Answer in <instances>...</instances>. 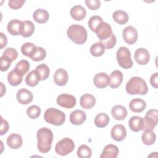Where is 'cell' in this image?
I'll list each match as a JSON object with an SVG mask.
<instances>
[{
  "instance_id": "13",
  "label": "cell",
  "mask_w": 158,
  "mask_h": 158,
  "mask_svg": "<svg viewBox=\"0 0 158 158\" xmlns=\"http://www.w3.org/2000/svg\"><path fill=\"white\" fill-rule=\"evenodd\" d=\"M17 101L22 104L27 105L31 102L33 99V95L32 93L25 88L20 89L16 94Z\"/></svg>"
},
{
  "instance_id": "21",
  "label": "cell",
  "mask_w": 158,
  "mask_h": 158,
  "mask_svg": "<svg viewBox=\"0 0 158 158\" xmlns=\"http://www.w3.org/2000/svg\"><path fill=\"white\" fill-rule=\"evenodd\" d=\"M128 125L131 130L138 132L144 128V118L139 116L131 117L129 120Z\"/></svg>"
},
{
  "instance_id": "36",
  "label": "cell",
  "mask_w": 158,
  "mask_h": 158,
  "mask_svg": "<svg viewBox=\"0 0 158 158\" xmlns=\"http://www.w3.org/2000/svg\"><path fill=\"white\" fill-rule=\"evenodd\" d=\"M40 81V80L35 70L31 71L28 74H27V75L25 77L26 84L31 87L36 86Z\"/></svg>"
},
{
  "instance_id": "23",
  "label": "cell",
  "mask_w": 158,
  "mask_h": 158,
  "mask_svg": "<svg viewBox=\"0 0 158 158\" xmlns=\"http://www.w3.org/2000/svg\"><path fill=\"white\" fill-rule=\"evenodd\" d=\"M111 114L115 120H123L127 115V110L122 105H116L112 108Z\"/></svg>"
},
{
  "instance_id": "6",
  "label": "cell",
  "mask_w": 158,
  "mask_h": 158,
  "mask_svg": "<svg viewBox=\"0 0 158 158\" xmlns=\"http://www.w3.org/2000/svg\"><path fill=\"white\" fill-rule=\"evenodd\" d=\"M75 148V144L72 139L64 138L59 141L55 146L56 152L60 156H66L71 153Z\"/></svg>"
},
{
  "instance_id": "45",
  "label": "cell",
  "mask_w": 158,
  "mask_h": 158,
  "mask_svg": "<svg viewBox=\"0 0 158 158\" xmlns=\"http://www.w3.org/2000/svg\"><path fill=\"white\" fill-rule=\"evenodd\" d=\"M25 1L24 0H10L8 2L9 6L12 9H18L21 8Z\"/></svg>"
},
{
  "instance_id": "2",
  "label": "cell",
  "mask_w": 158,
  "mask_h": 158,
  "mask_svg": "<svg viewBox=\"0 0 158 158\" xmlns=\"http://www.w3.org/2000/svg\"><path fill=\"white\" fill-rule=\"evenodd\" d=\"M125 89L130 95H144L148 91V87L143 78L139 77H133L127 83Z\"/></svg>"
},
{
  "instance_id": "26",
  "label": "cell",
  "mask_w": 158,
  "mask_h": 158,
  "mask_svg": "<svg viewBox=\"0 0 158 158\" xmlns=\"http://www.w3.org/2000/svg\"><path fill=\"white\" fill-rule=\"evenodd\" d=\"M49 15L47 10L43 9H36L33 14V18L35 22L39 23H44L49 20Z\"/></svg>"
},
{
  "instance_id": "37",
  "label": "cell",
  "mask_w": 158,
  "mask_h": 158,
  "mask_svg": "<svg viewBox=\"0 0 158 158\" xmlns=\"http://www.w3.org/2000/svg\"><path fill=\"white\" fill-rule=\"evenodd\" d=\"M77 154L80 158H89L92 155V151L89 146L81 144L78 147Z\"/></svg>"
},
{
  "instance_id": "44",
  "label": "cell",
  "mask_w": 158,
  "mask_h": 158,
  "mask_svg": "<svg viewBox=\"0 0 158 158\" xmlns=\"http://www.w3.org/2000/svg\"><path fill=\"white\" fill-rule=\"evenodd\" d=\"M86 6L91 10H96L100 7L101 2L98 0H86Z\"/></svg>"
},
{
  "instance_id": "10",
  "label": "cell",
  "mask_w": 158,
  "mask_h": 158,
  "mask_svg": "<svg viewBox=\"0 0 158 158\" xmlns=\"http://www.w3.org/2000/svg\"><path fill=\"white\" fill-rule=\"evenodd\" d=\"M95 33L100 41L108 38L113 33L111 26L105 22H102L98 27Z\"/></svg>"
},
{
  "instance_id": "35",
  "label": "cell",
  "mask_w": 158,
  "mask_h": 158,
  "mask_svg": "<svg viewBox=\"0 0 158 158\" xmlns=\"http://www.w3.org/2000/svg\"><path fill=\"white\" fill-rule=\"evenodd\" d=\"M46 56V50L41 47H37L34 50L33 54H31L30 58L31 60L35 62H38L43 60Z\"/></svg>"
},
{
  "instance_id": "17",
  "label": "cell",
  "mask_w": 158,
  "mask_h": 158,
  "mask_svg": "<svg viewBox=\"0 0 158 158\" xmlns=\"http://www.w3.org/2000/svg\"><path fill=\"white\" fill-rule=\"evenodd\" d=\"M123 76L122 72L118 70H114L109 76V84L110 88H117L120 86L123 81Z\"/></svg>"
},
{
  "instance_id": "34",
  "label": "cell",
  "mask_w": 158,
  "mask_h": 158,
  "mask_svg": "<svg viewBox=\"0 0 158 158\" xmlns=\"http://www.w3.org/2000/svg\"><path fill=\"white\" fill-rule=\"evenodd\" d=\"M104 46L100 42H97L92 44L90 48V53L94 57L101 56L105 52Z\"/></svg>"
},
{
  "instance_id": "49",
  "label": "cell",
  "mask_w": 158,
  "mask_h": 158,
  "mask_svg": "<svg viewBox=\"0 0 158 158\" xmlns=\"http://www.w3.org/2000/svg\"><path fill=\"white\" fill-rule=\"evenodd\" d=\"M1 97H2V96L5 94L4 92L3 91V90L4 91H6V87L4 86V85H3V83L2 82H1Z\"/></svg>"
},
{
  "instance_id": "27",
  "label": "cell",
  "mask_w": 158,
  "mask_h": 158,
  "mask_svg": "<svg viewBox=\"0 0 158 158\" xmlns=\"http://www.w3.org/2000/svg\"><path fill=\"white\" fill-rule=\"evenodd\" d=\"M35 31V25L30 20H25L22 22V28L21 36L24 38L31 36Z\"/></svg>"
},
{
  "instance_id": "46",
  "label": "cell",
  "mask_w": 158,
  "mask_h": 158,
  "mask_svg": "<svg viewBox=\"0 0 158 158\" xmlns=\"http://www.w3.org/2000/svg\"><path fill=\"white\" fill-rule=\"evenodd\" d=\"M1 130H0V135H3L4 134L6 133L9 130V123L8 122L3 119V118L1 117Z\"/></svg>"
},
{
  "instance_id": "43",
  "label": "cell",
  "mask_w": 158,
  "mask_h": 158,
  "mask_svg": "<svg viewBox=\"0 0 158 158\" xmlns=\"http://www.w3.org/2000/svg\"><path fill=\"white\" fill-rule=\"evenodd\" d=\"M1 71L4 72L9 69V68L10 66L12 61L6 56L2 55L1 58Z\"/></svg>"
},
{
  "instance_id": "39",
  "label": "cell",
  "mask_w": 158,
  "mask_h": 158,
  "mask_svg": "<svg viewBox=\"0 0 158 158\" xmlns=\"http://www.w3.org/2000/svg\"><path fill=\"white\" fill-rule=\"evenodd\" d=\"M36 46L32 43H25L21 47V51L23 55L30 57Z\"/></svg>"
},
{
  "instance_id": "11",
  "label": "cell",
  "mask_w": 158,
  "mask_h": 158,
  "mask_svg": "<svg viewBox=\"0 0 158 158\" xmlns=\"http://www.w3.org/2000/svg\"><path fill=\"white\" fill-rule=\"evenodd\" d=\"M110 135L114 140L116 141H121L125 138L127 136V130L123 125L117 124L112 128Z\"/></svg>"
},
{
  "instance_id": "9",
  "label": "cell",
  "mask_w": 158,
  "mask_h": 158,
  "mask_svg": "<svg viewBox=\"0 0 158 158\" xmlns=\"http://www.w3.org/2000/svg\"><path fill=\"white\" fill-rule=\"evenodd\" d=\"M123 40L128 44H133L138 39V32L136 28L132 26L125 27L122 31Z\"/></svg>"
},
{
  "instance_id": "12",
  "label": "cell",
  "mask_w": 158,
  "mask_h": 158,
  "mask_svg": "<svg viewBox=\"0 0 158 158\" xmlns=\"http://www.w3.org/2000/svg\"><path fill=\"white\" fill-rule=\"evenodd\" d=\"M134 58L139 65H143L149 62L150 54L147 49L144 48H138L135 52Z\"/></svg>"
},
{
  "instance_id": "7",
  "label": "cell",
  "mask_w": 158,
  "mask_h": 158,
  "mask_svg": "<svg viewBox=\"0 0 158 158\" xmlns=\"http://www.w3.org/2000/svg\"><path fill=\"white\" fill-rule=\"evenodd\" d=\"M157 119V110H149L144 118V128L143 130H153L158 123Z\"/></svg>"
},
{
  "instance_id": "18",
  "label": "cell",
  "mask_w": 158,
  "mask_h": 158,
  "mask_svg": "<svg viewBox=\"0 0 158 158\" xmlns=\"http://www.w3.org/2000/svg\"><path fill=\"white\" fill-rule=\"evenodd\" d=\"M93 83L98 88H106L109 84V77L106 73H98L94 77Z\"/></svg>"
},
{
  "instance_id": "15",
  "label": "cell",
  "mask_w": 158,
  "mask_h": 158,
  "mask_svg": "<svg viewBox=\"0 0 158 158\" xmlns=\"http://www.w3.org/2000/svg\"><path fill=\"white\" fill-rule=\"evenodd\" d=\"M53 79L57 85L64 86L68 81V73L64 69H58L54 73Z\"/></svg>"
},
{
  "instance_id": "28",
  "label": "cell",
  "mask_w": 158,
  "mask_h": 158,
  "mask_svg": "<svg viewBox=\"0 0 158 158\" xmlns=\"http://www.w3.org/2000/svg\"><path fill=\"white\" fill-rule=\"evenodd\" d=\"M35 71L36 72L40 81L46 80L50 73V70L48 66L45 64H42L38 65Z\"/></svg>"
},
{
  "instance_id": "8",
  "label": "cell",
  "mask_w": 158,
  "mask_h": 158,
  "mask_svg": "<svg viewBox=\"0 0 158 158\" xmlns=\"http://www.w3.org/2000/svg\"><path fill=\"white\" fill-rule=\"evenodd\" d=\"M57 104L64 108L71 109L75 106L77 101L74 96L69 94H61L57 98Z\"/></svg>"
},
{
  "instance_id": "25",
  "label": "cell",
  "mask_w": 158,
  "mask_h": 158,
  "mask_svg": "<svg viewBox=\"0 0 158 158\" xmlns=\"http://www.w3.org/2000/svg\"><path fill=\"white\" fill-rule=\"evenodd\" d=\"M129 107L132 112L139 113L145 109L146 107V103L143 99L140 98H135L131 100L130 102Z\"/></svg>"
},
{
  "instance_id": "5",
  "label": "cell",
  "mask_w": 158,
  "mask_h": 158,
  "mask_svg": "<svg viewBox=\"0 0 158 158\" xmlns=\"http://www.w3.org/2000/svg\"><path fill=\"white\" fill-rule=\"evenodd\" d=\"M116 57L118 65L123 69H128L133 66L131 53L127 48L125 46L120 47L117 51Z\"/></svg>"
},
{
  "instance_id": "32",
  "label": "cell",
  "mask_w": 158,
  "mask_h": 158,
  "mask_svg": "<svg viewBox=\"0 0 158 158\" xmlns=\"http://www.w3.org/2000/svg\"><path fill=\"white\" fill-rule=\"evenodd\" d=\"M109 122V116L105 113L97 114L94 118V124L97 127L104 128L107 125Z\"/></svg>"
},
{
  "instance_id": "48",
  "label": "cell",
  "mask_w": 158,
  "mask_h": 158,
  "mask_svg": "<svg viewBox=\"0 0 158 158\" xmlns=\"http://www.w3.org/2000/svg\"><path fill=\"white\" fill-rule=\"evenodd\" d=\"M0 35H1V40H0L1 49H2L4 47H5L7 45V40L6 36L2 32H1Z\"/></svg>"
},
{
  "instance_id": "14",
  "label": "cell",
  "mask_w": 158,
  "mask_h": 158,
  "mask_svg": "<svg viewBox=\"0 0 158 158\" xmlns=\"http://www.w3.org/2000/svg\"><path fill=\"white\" fill-rule=\"evenodd\" d=\"M69 119L73 125H80L85 122L86 119V115L84 111L78 109L70 113Z\"/></svg>"
},
{
  "instance_id": "40",
  "label": "cell",
  "mask_w": 158,
  "mask_h": 158,
  "mask_svg": "<svg viewBox=\"0 0 158 158\" xmlns=\"http://www.w3.org/2000/svg\"><path fill=\"white\" fill-rule=\"evenodd\" d=\"M27 114L30 118L36 119L40 115L41 109L38 106L33 105L27 109Z\"/></svg>"
},
{
  "instance_id": "4",
  "label": "cell",
  "mask_w": 158,
  "mask_h": 158,
  "mask_svg": "<svg viewBox=\"0 0 158 158\" xmlns=\"http://www.w3.org/2000/svg\"><path fill=\"white\" fill-rule=\"evenodd\" d=\"M44 120L51 125L55 126L62 125L65 120V114L56 108H49L44 114Z\"/></svg>"
},
{
  "instance_id": "22",
  "label": "cell",
  "mask_w": 158,
  "mask_h": 158,
  "mask_svg": "<svg viewBox=\"0 0 158 158\" xmlns=\"http://www.w3.org/2000/svg\"><path fill=\"white\" fill-rule=\"evenodd\" d=\"M80 104L81 107L85 109H91L96 104V98L91 94H84L80 99Z\"/></svg>"
},
{
  "instance_id": "33",
  "label": "cell",
  "mask_w": 158,
  "mask_h": 158,
  "mask_svg": "<svg viewBox=\"0 0 158 158\" xmlns=\"http://www.w3.org/2000/svg\"><path fill=\"white\" fill-rule=\"evenodd\" d=\"M14 69L18 73L23 76L28 72L30 69V64L27 60H21L17 63Z\"/></svg>"
},
{
  "instance_id": "30",
  "label": "cell",
  "mask_w": 158,
  "mask_h": 158,
  "mask_svg": "<svg viewBox=\"0 0 158 158\" xmlns=\"http://www.w3.org/2000/svg\"><path fill=\"white\" fill-rule=\"evenodd\" d=\"M143 143L148 146L153 144L156 139V136L152 130H144L141 136Z\"/></svg>"
},
{
  "instance_id": "16",
  "label": "cell",
  "mask_w": 158,
  "mask_h": 158,
  "mask_svg": "<svg viewBox=\"0 0 158 158\" xmlns=\"http://www.w3.org/2000/svg\"><path fill=\"white\" fill-rule=\"evenodd\" d=\"M22 28V22L18 19H14L9 22L7 26L8 32L13 35L17 36L21 35Z\"/></svg>"
},
{
  "instance_id": "47",
  "label": "cell",
  "mask_w": 158,
  "mask_h": 158,
  "mask_svg": "<svg viewBox=\"0 0 158 158\" xmlns=\"http://www.w3.org/2000/svg\"><path fill=\"white\" fill-rule=\"evenodd\" d=\"M150 83L152 86L155 88H158V73L156 72L150 77Z\"/></svg>"
},
{
  "instance_id": "41",
  "label": "cell",
  "mask_w": 158,
  "mask_h": 158,
  "mask_svg": "<svg viewBox=\"0 0 158 158\" xmlns=\"http://www.w3.org/2000/svg\"><path fill=\"white\" fill-rule=\"evenodd\" d=\"M100 43H101L105 47V48L107 49H110L113 48L115 44H116V37L115 36V35L114 33H112L110 37H109L108 38L104 40H101L99 41Z\"/></svg>"
},
{
  "instance_id": "3",
  "label": "cell",
  "mask_w": 158,
  "mask_h": 158,
  "mask_svg": "<svg viewBox=\"0 0 158 158\" xmlns=\"http://www.w3.org/2000/svg\"><path fill=\"white\" fill-rule=\"evenodd\" d=\"M67 36L70 40L77 44H83L87 40V31L82 25L73 24L67 30Z\"/></svg>"
},
{
  "instance_id": "19",
  "label": "cell",
  "mask_w": 158,
  "mask_h": 158,
  "mask_svg": "<svg viewBox=\"0 0 158 158\" xmlns=\"http://www.w3.org/2000/svg\"><path fill=\"white\" fill-rule=\"evenodd\" d=\"M23 143V140L21 135L17 133H12L7 138V146L13 149L20 148Z\"/></svg>"
},
{
  "instance_id": "20",
  "label": "cell",
  "mask_w": 158,
  "mask_h": 158,
  "mask_svg": "<svg viewBox=\"0 0 158 158\" xmlns=\"http://www.w3.org/2000/svg\"><path fill=\"white\" fill-rule=\"evenodd\" d=\"M119 149L114 144H109L106 145L101 153V158H116L118 154Z\"/></svg>"
},
{
  "instance_id": "31",
  "label": "cell",
  "mask_w": 158,
  "mask_h": 158,
  "mask_svg": "<svg viewBox=\"0 0 158 158\" xmlns=\"http://www.w3.org/2000/svg\"><path fill=\"white\" fill-rule=\"evenodd\" d=\"M112 18L116 23L120 25L125 24L129 19L128 14L126 12L121 10H118L115 11L113 13Z\"/></svg>"
},
{
  "instance_id": "1",
  "label": "cell",
  "mask_w": 158,
  "mask_h": 158,
  "mask_svg": "<svg viewBox=\"0 0 158 158\" xmlns=\"http://www.w3.org/2000/svg\"><path fill=\"white\" fill-rule=\"evenodd\" d=\"M36 138L38 151L43 154L48 152L51 148L53 140L52 131L48 128L42 127L38 130Z\"/></svg>"
},
{
  "instance_id": "42",
  "label": "cell",
  "mask_w": 158,
  "mask_h": 158,
  "mask_svg": "<svg viewBox=\"0 0 158 158\" xmlns=\"http://www.w3.org/2000/svg\"><path fill=\"white\" fill-rule=\"evenodd\" d=\"M2 55L8 57L12 62L14 61L18 57L17 51L13 48H7L3 52Z\"/></svg>"
},
{
  "instance_id": "38",
  "label": "cell",
  "mask_w": 158,
  "mask_h": 158,
  "mask_svg": "<svg viewBox=\"0 0 158 158\" xmlns=\"http://www.w3.org/2000/svg\"><path fill=\"white\" fill-rule=\"evenodd\" d=\"M103 22L102 19L99 15H94L89 18L88 20V27L89 29L95 32L98 27Z\"/></svg>"
},
{
  "instance_id": "29",
  "label": "cell",
  "mask_w": 158,
  "mask_h": 158,
  "mask_svg": "<svg viewBox=\"0 0 158 158\" xmlns=\"http://www.w3.org/2000/svg\"><path fill=\"white\" fill-rule=\"evenodd\" d=\"M23 80V76L18 73L15 69H14L12 70H11L7 75V80L11 86H16L19 85Z\"/></svg>"
},
{
  "instance_id": "24",
  "label": "cell",
  "mask_w": 158,
  "mask_h": 158,
  "mask_svg": "<svg viewBox=\"0 0 158 158\" xmlns=\"http://www.w3.org/2000/svg\"><path fill=\"white\" fill-rule=\"evenodd\" d=\"M86 15V11L85 9L80 5L74 6L70 9V15L72 18L75 20L80 21L84 19Z\"/></svg>"
}]
</instances>
